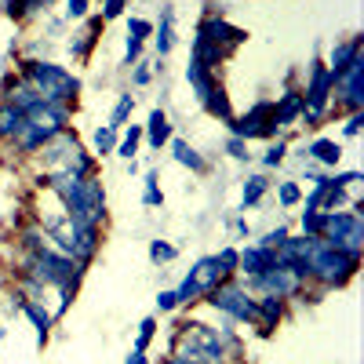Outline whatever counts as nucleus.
<instances>
[{
  "mask_svg": "<svg viewBox=\"0 0 364 364\" xmlns=\"http://www.w3.org/2000/svg\"><path fill=\"white\" fill-rule=\"evenodd\" d=\"M171 149H175V161H178V164H186V168H193V171H204V161L193 154V149H190L186 142H178V139H175V142H171Z\"/></svg>",
  "mask_w": 364,
  "mask_h": 364,
  "instance_id": "4be33fe9",
  "label": "nucleus"
},
{
  "mask_svg": "<svg viewBox=\"0 0 364 364\" xmlns=\"http://www.w3.org/2000/svg\"><path fill=\"white\" fill-rule=\"evenodd\" d=\"M302 109H306V102H302V95H295V91H291V95H284V102L277 106L273 120H277V124H291V120H295Z\"/></svg>",
  "mask_w": 364,
  "mask_h": 364,
  "instance_id": "aec40b11",
  "label": "nucleus"
},
{
  "mask_svg": "<svg viewBox=\"0 0 364 364\" xmlns=\"http://www.w3.org/2000/svg\"><path fill=\"white\" fill-rule=\"evenodd\" d=\"M48 233H51V240H58V248H63L66 255H73V259H87V255H95V248H99L95 226H80L70 215L66 219H51Z\"/></svg>",
  "mask_w": 364,
  "mask_h": 364,
  "instance_id": "20e7f679",
  "label": "nucleus"
},
{
  "mask_svg": "<svg viewBox=\"0 0 364 364\" xmlns=\"http://www.w3.org/2000/svg\"><path fill=\"white\" fill-rule=\"evenodd\" d=\"M284 149H288L284 142H277V146H269V149H266V157H262V164H266V168H277V164L284 161Z\"/></svg>",
  "mask_w": 364,
  "mask_h": 364,
  "instance_id": "473e14b6",
  "label": "nucleus"
},
{
  "mask_svg": "<svg viewBox=\"0 0 364 364\" xmlns=\"http://www.w3.org/2000/svg\"><path fill=\"white\" fill-rule=\"evenodd\" d=\"M230 154L245 161V157H248V146H245V139H237V135H233V139H230Z\"/></svg>",
  "mask_w": 364,
  "mask_h": 364,
  "instance_id": "ea45409f",
  "label": "nucleus"
},
{
  "mask_svg": "<svg viewBox=\"0 0 364 364\" xmlns=\"http://www.w3.org/2000/svg\"><path fill=\"white\" fill-rule=\"evenodd\" d=\"M299 200V186H295V182H284V186H281V204H295Z\"/></svg>",
  "mask_w": 364,
  "mask_h": 364,
  "instance_id": "58836bf2",
  "label": "nucleus"
},
{
  "mask_svg": "<svg viewBox=\"0 0 364 364\" xmlns=\"http://www.w3.org/2000/svg\"><path fill=\"white\" fill-rule=\"evenodd\" d=\"M215 262L223 266V273H233V269H237V252H233V248H226V252H219V255H215Z\"/></svg>",
  "mask_w": 364,
  "mask_h": 364,
  "instance_id": "f704fd0d",
  "label": "nucleus"
},
{
  "mask_svg": "<svg viewBox=\"0 0 364 364\" xmlns=\"http://www.w3.org/2000/svg\"><path fill=\"white\" fill-rule=\"evenodd\" d=\"M200 37H208L211 44H240V41H245L248 33H245V29H233V26H226V22H208L204 29H200Z\"/></svg>",
  "mask_w": 364,
  "mask_h": 364,
  "instance_id": "ddd939ff",
  "label": "nucleus"
},
{
  "mask_svg": "<svg viewBox=\"0 0 364 364\" xmlns=\"http://www.w3.org/2000/svg\"><path fill=\"white\" fill-rule=\"evenodd\" d=\"M353 269H357V252L336 248V245H328L324 237H317V248L310 252V273L314 277H321L324 284H343Z\"/></svg>",
  "mask_w": 364,
  "mask_h": 364,
  "instance_id": "7ed1b4c3",
  "label": "nucleus"
},
{
  "mask_svg": "<svg viewBox=\"0 0 364 364\" xmlns=\"http://www.w3.org/2000/svg\"><path fill=\"white\" fill-rule=\"evenodd\" d=\"M146 204H161V190H157V175H146V193H142Z\"/></svg>",
  "mask_w": 364,
  "mask_h": 364,
  "instance_id": "72a5a7b5",
  "label": "nucleus"
},
{
  "mask_svg": "<svg viewBox=\"0 0 364 364\" xmlns=\"http://www.w3.org/2000/svg\"><path fill=\"white\" fill-rule=\"evenodd\" d=\"M186 80H190V87L197 91V99H200V102H208V95L215 91V80L208 77V70L197 63V58H193V63L186 66Z\"/></svg>",
  "mask_w": 364,
  "mask_h": 364,
  "instance_id": "2eb2a0df",
  "label": "nucleus"
},
{
  "mask_svg": "<svg viewBox=\"0 0 364 364\" xmlns=\"http://www.w3.org/2000/svg\"><path fill=\"white\" fill-rule=\"evenodd\" d=\"M310 157L321 161V164H339L343 146H339V142H328V139H317V142L310 146Z\"/></svg>",
  "mask_w": 364,
  "mask_h": 364,
  "instance_id": "a211bd4d",
  "label": "nucleus"
},
{
  "mask_svg": "<svg viewBox=\"0 0 364 364\" xmlns=\"http://www.w3.org/2000/svg\"><path fill=\"white\" fill-rule=\"evenodd\" d=\"M84 11H87V0H70V8H66V15H70V18H80Z\"/></svg>",
  "mask_w": 364,
  "mask_h": 364,
  "instance_id": "79ce46f5",
  "label": "nucleus"
},
{
  "mask_svg": "<svg viewBox=\"0 0 364 364\" xmlns=\"http://www.w3.org/2000/svg\"><path fill=\"white\" fill-rule=\"evenodd\" d=\"M193 58H197L204 70H211V66H219L223 48H219V44H211L208 37H197V44H193Z\"/></svg>",
  "mask_w": 364,
  "mask_h": 364,
  "instance_id": "f3484780",
  "label": "nucleus"
},
{
  "mask_svg": "<svg viewBox=\"0 0 364 364\" xmlns=\"http://www.w3.org/2000/svg\"><path fill=\"white\" fill-rule=\"evenodd\" d=\"M336 84L331 80V73H328V66H314V77H310V87H306V95H302V102L310 106V120H317L321 117V109H324V99H328V87Z\"/></svg>",
  "mask_w": 364,
  "mask_h": 364,
  "instance_id": "9d476101",
  "label": "nucleus"
},
{
  "mask_svg": "<svg viewBox=\"0 0 364 364\" xmlns=\"http://www.w3.org/2000/svg\"><path fill=\"white\" fill-rule=\"evenodd\" d=\"M51 190L66 200V215L80 226H99L102 223V208H106V197H102V186L99 178L91 175H51Z\"/></svg>",
  "mask_w": 364,
  "mask_h": 364,
  "instance_id": "f257e3e1",
  "label": "nucleus"
},
{
  "mask_svg": "<svg viewBox=\"0 0 364 364\" xmlns=\"http://www.w3.org/2000/svg\"><path fill=\"white\" fill-rule=\"evenodd\" d=\"M113 142H117V132L113 128H99L95 132V149H99V154H109Z\"/></svg>",
  "mask_w": 364,
  "mask_h": 364,
  "instance_id": "c756f323",
  "label": "nucleus"
},
{
  "mask_svg": "<svg viewBox=\"0 0 364 364\" xmlns=\"http://www.w3.org/2000/svg\"><path fill=\"white\" fill-rule=\"evenodd\" d=\"M230 128H233L237 139H259V135L277 132V120L269 117V102H259L252 113H245L240 120H230Z\"/></svg>",
  "mask_w": 364,
  "mask_h": 364,
  "instance_id": "6e6552de",
  "label": "nucleus"
},
{
  "mask_svg": "<svg viewBox=\"0 0 364 364\" xmlns=\"http://www.w3.org/2000/svg\"><path fill=\"white\" fill-rule=\"evenodd\" d=\"M149 259H154V262H171V259H175V248L154 240V245H149Z\"/></svg>",
  "mask_w": 364,
  "mask_h": 364,
  "instance_id": "7c9ffc66",
  "label": "nucleus"
},
{
  "mask_svg": "<svg viewBox=\"0 0 364 364\" xmlns=\"http://www.w3.org/2000/svg\"><path fill=\"white\" fill-rule=\"evenodd\" d=\"M33 277L41 284H55L58 291H70L77 284V266L66 255H55V252H37L33 259Z\"/></svg>",
  "mask_w": 364,
  "mask_h": 364,
  "instance_id": "39448f33",
  "label": "nucleus"
},
{
  "mask_svg": "<svg viewBox=\"0 0 364 364\" xmlns=\"http://www.w3.org/2000/svg\"><path fill=\"white\" fill-rule=\"evenodd\" d=\"M22 310H26V317L37 324V339H41V346H44V339H48V328H51V317L37 306V302H22Z\"/></svg>",
  "mask_w": 364,
  "mask_h": 364,
  "instance_id": "412c9836",
  "label": "nucleus"
},
{
  "mask_svg": "<svg viewBox=\"0 0 364 364\" xmlns=\"http://www.w3.org/2000/svg\"><path fill=\"white\" fill-rule=\"evenodd\" d=\"M128 0H106V8H102V18H117L120 11H124Z\"/></svg>",
  "mask_w": 364,
  "mask_h": 364,
  "instance_id": "4c0bfd02",
  "label": "nucleus"
},
{
  "mask_svg": "<svg viewBox=\"0 0 364 364\" xmlns=\"http://www.w3.org/2000/svg\"><path fill=\"white\" fill-rule=\"evenodd\" d=\"M132 106H135V99H132V95H120V102H117V109H113V117H109V128H113V132H117V128L128 120Z\"/></svg>",
  "mask_w": 364,
  "mask_h": 364,
  "instance_id": "393cba45",
  "label": "nucleus"
},
{
  "mask_svg": "<svg viewBox=\"0 0 364 364\" xmlns=\"http://www.w3.org/2000/svg\"><path fill=\"white\" fill-rule=\"evenodd\" d=\"M26 77L37 87V95L44 102H70L77 95V87H80L73 73H66L55 63H26Z\"/></svg>",
  "mask_w": 364,
  "mask_h": 364,
  "instance_id": "f03ea898",
  "label": "nucleus"
},
{
  "mask_svg": "<svg viewBox=\"0 0 364 364\" xmlns=\"http://www.w3.org/2000/svg\"><path fill=\"white\" fill-rule=\"evenodd\" d=\"M357 132H360V113H353L350 124H346V135H357Z\"/></svg>",
  "mask_w": 364,
  "mask_h": 364,
  "instance_id": "c03bdc74",
  "label": "nucleus"
},
{
  "mask_svg": "<svg viewBox=\"0 0 364 364\" xmlns=\"http://www.w3.org/2000/svg\"><path fill=\"white\" fill-rule=\"evenodd\" d=\"M157 306H161V310H175V306H178L175 291H161V295H157Z\"/></svg>",
  "mask_w": 364,
  "mask_h": 364,
  "instance_id": "a19ab883",
  "label": "nucleus"
},
{
  "mask_svg": "<svg viewBox=\"0 0 364 364\" xmlns=\"http://www.w3.org/2000/svg\"><path fill=\"white\" fill-rule=\"evenodd\" d=\"M324 233H328V245L346 248V252H360L364 226H360L357 215H350V211H324Z\"/></svg>",
  "mask_w": 364,
  "mask_h": 364,
  "instance_id": "423d86ee",
  "label": "nucleus"
},
{
  "mask_svg": "<svg viewBox=\"0 0 364 364\" xmlns=\"http://www.w3.org/2000/svg\"><path fill=\"white\" fill-rule=\"evenodd\" d=\"M154 328H157L154 321H142V328H139V346H135V350H146V343L154 339Z\"/></svg>",
  "mask_w": 364,
  "mask_h": 364,
  "instance_id": "e433bc0d",
  "label": "nucleus"
},
{
  "mask_svg": "<svg viewBox=\"0 0 364 364\" xmlns=\"http://www.w3.org/2000/svg\"><path fill=\"white\" fill-rule=\"evenodd\" d=\"M124 364H146V357H142V350H135V353H132V357H128Z\"/></svg>",
  "mask_w": 364,
  "mask_h": 364,
  "instance_id": "a18cd8bd",
  "label": "nucleus"
},
{
  "mask_svg": "<svg viewBox=\"0 0 364 364\" xmlns=\"http://www.w3.org/2000/svg\"><path fill=\"white\" fill-rule=\"evenodd\" d=\"M26 128V113L15 109V106H4L0 109V135H22Z\"/></svg>",
  "mask_w": 364,
  "mask_h": 364,
  "instance_id": "6ab92c4d",
  "label": "nucleus"
},
{
  "mask_svg": "<svg viewBox=\"0 0 364 364\" xmlns=\"http://www.w3.org/2000/svg\"><path fill=\"white\" fill-rule=\"evenodd\" d=\"M211 113H215V117H223V120H233V113H230V99L223 95V91L215 87V91H211V95H208V102H204Z\"/></svg>",
  "mask_w": 364,
  "mask_h": 364,
  "instance_id": "b1692460",
  "label": "nucleus"
},
{
  "mask_svg": "<svg viewBox=\"0 0 364 364\" xmlns=\"http://www.w3.org/2000/svg\"><path fill=\"white\" fill-rule=\"evenodd\" d=\"M139 139H142V132L132 128V132L124 135V142H120V157H128V161H132V157H135V149H139Z\"/></svg>",
  "mask_w": 364,
  "mask_h": 364,
  "instance_id": "c85d7f7f",
  "label": "nucleus"
},
{
  "mask_svg": "<svg viewBox=\"0 0 364 364\" xmlns=\"http://www.w3.org/2000/svg\"><path fill=\"white\" fill-rule=\"evenodd\" d=\"M219 277H223V266L215 262V255H211V259H200V262L190 269V281H193V284H197L204 295H208L211 288L219 284Z\"/></svg>",
  "mask_w": 364,
  "mask_h": 364,
  "instance_id": "f8f14e48",
  "label": "nucleus"
},
{
  "mask_svg": "<svg viewBox=\"0 0 364 364\" xmlns=\"http://www.w3.org/2000/svg\"><path fill=\"white\" fill-rule=\"evenodd\" d=\"M284 237H288V230H284V226H277L273 233H266V237H262V248H277Z\"/></svg>",
  "mask_w": 364,
  "mask_h": 364,
  "instance_id": "c9c22d12",
  "label": "nucleus"
},
{
  "mask_svg": "<svg viewBox=\"0 0 364 364\" xmlns=\"http://www.w3.org/2000/svg\"><path fill=\"white\" fill-rule=\"evenodd\" d=\"M255 288L269 291L273 299H284V295H295L299 291V277H295V273H288L284 266H273V269H266V273H259V277H255Z\"/></svg>",
  "mask_w": 364,
  "mask_h": 364,
  "instance_id": "1a4fd4ad",
  "label": "nucleus"
},
{
  "mask_svg": "<svg viewBox=\"0 0 364 364\" xmlns=\"http://www.w3.org/2000/svg\"><path fill=\"white\" fill-rule=\"evenodd\" d=\"M18 4H22V8H41L44 0H18Z\"/></svg>",
  "mask_w": 364,
  "mask_h": 364,
  "instance_id": "49530a36",
  "label": "nucleus"
},
{
  "mask_svg": "<svg viewBox=\"0 0 364 364\" xmlns=\"http://www.w3.org/2000/svg\"><path fill=\"white\" fill-rule=\"evenodd\" d=\"M208 302L215 310L230 314L233 321H252L255 317V302L248 299V291L240 288V284H215L208 291Z\"/></svg>",
  "mask_w": 364,
  "mask_h": 364,
  "instance_id": "0eeeda50",
  "label": "nucleus"
},
{
  "mask_svg": "<svg viewBox=\"0 0 364 364\" xmlns=\"http://www.w3.org/2000/svg\"><path fill=\"white\" fill-rule=\"evenodd\" d=\"M353 58H360V48H357V41H350V44H339L336 51H331V66H328V73H331V80H339L350 66H353Z\"/></svg>",
  "mask_w": 364,
  "mask_h": 364,
  "instance_id": "4468645a",
  "label": "nucleus"
},
{
  "mask_svg": "<svg viewBox=\"0 0 364 364\" xmlns=\"http://www.w3.org/2000/svg\"><path fill=\"white\" fill-rule=\"evenodd\" d=\"M139 51H142V41L128 37V63H135V58H139Z\"/></svg>",
  "mask_w": 364,
  "mask_h": 364,
  "instance_id": "37998d69",
  "label": "nucleus"
},
{
  "mask_svg": "<svg viewBox=\"0 0 364 364\" xmlns=\"http://www.w3.org/2000/svg\"><path fill=\"white\" fill-rule=\"evenodd\" d=\"M168 139H171V124H168V117H164L161 109H154V113H149V146L161 149Z\"/></svg>",
  "mask_w": 364,
  "mask_h": 364,
  "instance_id": "dca6fc26",
  "label": "nucleus"
},
{
  "mask_svg": "<svg viewBox=\"0 0 364 364\" xmlns=\"http://www.w3.org/2000/svg\"><path fill=\"white\" fill-rule=\"evenodd\" d=\"M171 364H204V360H190V357H175Z\"/></svg>",
  "mask_w": 364,
  "mask_h": 364,
  "instance_id": "de8ad7c7",
  "label": "nucleus"
},
{
  "mask_svg": "<svg viewBox=\"0 0 364 364\" xmlns=\"http://www.w3.org/2000/svg\"><path fill=\"white\" fill-rule=\"evenodd\" d=\"M259 310H262L266 324H277V321H281V299H273V295H266V299L259 302Z\"/></svg>",
  "mask_w": 364,
  "mask_h": 364,
  "instance_id": "cd10ccee",
  "label": "nucleus"
},
{
  "mask_svg": "<svg viewBox=\"0 0 364 364\" xmlns=\"http://www.w3.org/2000/svg\"><path fill=\"white\" fill-rule=\"evenodd\" d=\"M171 18H175V15H171V8H168L164 18H161V29H157V51H161V55H168L171 44H175V37H171Z\"/></svg>",
  "mask_w": 364,
  "mask_h": 364,
  "instance_id": "5701e85b",
  "label": "nucleus"
},
{
  "mask_svg": "<svg viewBox=\"0 0 364 364\" xmlns=\"http://www.w3.org/2000/svg\"><path fill=\"white\" fill-rule=\"evenodd\" d=\"M262 190H266V178H262V175H252V178L245 182V208L255 204V200L262 197Z\"/></svg>",
  "mask_w": 364,
  "mask_h": 364,
  "instance_id": "a878e982",
  "label": "nucleus"
},
{
  "mask_svg": "<svg viewBox=\"0 0 364 364\" xmlns=\"http://www.w3.org/2000/svg\"><path fill=\"white\" fill-rule=\"evenodd\" d=\"M237 266H245L248 277H259V273H266V269L277 266V252H273V248H262V245L245 248V252L237 255Z\"/></svg>",
  "mask_w": 364,
  "mask_h": 364,
  "instance_id": "9b49d317",
  "label": "nucleus"
},
{
  "mask_svg": "<svg viewBox=\"0 0 364 364\" xmlns=\"http://www.w3.org/2000/svg\"><path fill=\"white\" fill-rule=\"evenodd\" d=\"M149 33H154V26H149L146 18H132V22H128V37H135V41H146Z\"/></svg>",
  "mask_w": 364,
  "mask_h": 364,
  "instance_id": "2f4dec72",
  "label": "nucleus"
},
{
  "mask_svg": "<svg viewBox=\"0 0 364 364\" xmlns=\"http://www.w3.org/2000/svg\"><path fill=\"white\" fill-rule=\"evenodd\" d=\"M302 230H306V237H321V230H324V211H306V215H302Z\"/></svg>",
  "mask_w": 364,
  "mask_h": 364,
  "instance_id": "bb28decb",
  "label": "nucleus"
}]
</instances>
